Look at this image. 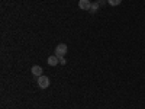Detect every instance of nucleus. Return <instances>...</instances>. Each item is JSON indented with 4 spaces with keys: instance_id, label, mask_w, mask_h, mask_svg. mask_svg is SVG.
<instances>
[{
    "instance_id": "3",
    "label": "nucleus",
    "mask_w": 145,
    "mask_h": 109,
    "mask_svg": "<svg viewBox=\"0 0 145 109\" xmlns=\"http://www.w3.org/2000/svg\"><path fill=\"white\" fill-rule=\"evenodd\" d=\"M59 64V58L57 55H51V57H48V66H51V67H55Z\"/></svg>"
},
{
    "instance_id": "4",
    "label": "nucleus",
    "mask_w": 145,
    "mask_h": 109,
    "mask_svg": "<svg viewBox=\"0 0 145 109\" xmlns=\"http://www.w3.org/2000/svg\"><path fill=\"white\" fill-rule=\"evenodd\" d=\"M90 6H91V2H90V0H80V2H78V7L83 9V10H89Z\"/></svg>"
},
{
    "instance_id": "1",
    "label": "nucleus",
    "mask_w": 145,
    "mask_h": 109,
    "mask_svg": "<svg viewBox=\"0 0 145 109\" xmlns=\"http://www.w3.org/2000/svg\"><path fill=\"white\" fill-rule=\"evenodd\" d=\"M67 51H68V48H67L65 44H58V45L55 47V55H57L58 58L67 55Z\"/></svg>"
},
{
    "instance_id": "2",
    "label": "nucleus",
    "mask_w": 145,
    "mask_h": 109,
    "mask_svg": "<svg viewBox=\"0 0 145 109\" xmlns=\"http://www.w3.org/2000/svg\"><path fill=\"white\" fill-rule=\"evenodd\" d=\"M38 86L41 87V89H46L48 86H50V79H48L46 76H39L38 77Z\"/></svg>"
},
{
    "instance_id": "6",
    "label": "nucleus",
    "mask_w": 145,
    "mask_h": 109,
    "mask_svg": "<svg viewBox=\"0 0 145 109\" xmlns=\"http://www.w3.org/2000/svg\"><path fill=\"white\" fill-rule=\"evenodd\" d=\"M99 7H100V5H99V2H96V3H91V6H90V9H89V12L90 13H96V12L99 10Z\"/></svg>"
},
{
    "instance_id": "5",
    "label": "nucleus",
    "mask_w": 145,
    "mask_h": 109,
    "mask_svg": "<svg viewBox=\"0 0 145 109\" xmlns=\"http://www.w3.org/2000/svg\"><path fill=\"white\" fill-rule=\"evenodd\" d=\"M32 74L36 76V77L42 76V67H39V66H33V67H32Z\"/></svg>"
},
{
    "instance_id": "8",
    "label": "nucleus",
    "mask_w": 145,
    "mask_h": 109,
    "mask_svg": "<svg viewBox=\"0 0 145 109\" xmlns=\"http://www.w3.org/2000/svg\"><path fill=\"white\" fill-rule=\"evenodd\" d=\"M59 64H61V66H64V64H65V58H64V57L59 58Z\"/></svg>"
},
{
    "instance_id": "7",
    "label": "nucleus",
    "mask_w": 145,
    "mask_h": 109,
    "mask_svg": "<svg viewBox=\"0 0 145 109\" xmlns=\"http://www.w3.org/2000/svg\"><path fill=\"white\" fill-rule=\"evenodd\" d=\"M107 3L110 6H119L120 3H122V0H107Z\"/></svg>"
}]
</instances>
